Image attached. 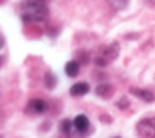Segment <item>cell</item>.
Segmentation results:
<instances>
[{"label":"cell","mask_w":155,"mask_h":138,"mask_svg":"<svg viewBox=\"0 0 155 138\" xmlns=\"http://www.w3.org/2000/svg\"><path fill=\"white\" fill-rule=\"evenodd\" d=\"M96 93L100 97H110L113 94V86L111 85H99L96 88Z\"/></svg>","instance_id":"cell-10"},{"label":"cell","mask_w":155,"mask_h":138,"mask_svg":"<svg viewBox=\"0 0 155 138\" xmlns=\"http://www.w3.org/2000/svg\"><path fill=\"white\" fill-rule=\"evenodd\" d=\"M47 110V102L42 99H33L30 100V104L27 105L25 112L27 113H31V115H39V113H44Z\"/></svg>","instance_id":"cell-4"},{"label":"cell","mask_w":155,"mask_h":138,"mask_svg":"<svg viewBox=\"0 0 155 138\" xmlns=\"http://www.w3.org/2000/svg\"><path fill=\"white\" fill-rule=\"evenodd\" d=\"M146 3H147L149 6H155V0H146Z\"/></svg>","instance_id":"cell-15"},{"label":"cell","mask_w":155,"mask_h":138,"mask_svg":"<svg viewBox=\"0 0 155 138\" xmlns=\"http://www.w3.org/2000/svg\"><path fill=\"white\" fill-rule=\"evenodd\" d=\"M88 91H89V85L86 83V82H78V83L72 85V88H71V96L80 97V96H85Z\"/></svg>","instance_id":"cell-7"},{"label":"cell","mask_w":155,"mask_h":138,"mask_svg":"<svg viewBox=\"0 0 155 138\" xmlns=\"http://www.w3.org/2000/svg\"><path fill=\"white\" fill-rule=\"evenodd\" d=\"M44 80H45V85H47V88H53L57 83V77L50 74V72H47V74L44 76Z\"/></svg>","instance_id":"cell-11"},{"label":"cell","mask_w":155,"mask_h":138,"mask_svg":"<svg viewBox=\"0 0 155 138\" xmlns=\"http://www.w3.org/2000/svg\"><path fill=\"white\" fill-rule=\"evenodd\" d=\"M117 53H119V45L114 42V44L110 45V47L104 49L102 55L96 58V63L99 64V66H105V64H108V61H111L117 57Z\"/></svg>","instance_id":"cell-3"},{"label":"cell","mask_w":155,"mask_h":138,"mask_svg":"<svg viewBox=\"0 0 155 138\" xmlns=\"http://www.w3.org/2000/svg\"><path fill=\"white\" fill-rule=\"evenodd\" d=\"M74 127L78 133H86L89 130V119L85 116V115H78L75 119H74Z\"/></svg>","instance_id":"cell-5"},{"label":"cell","mask_w":155,"mask_h":138,"mask_svg":"<svg viewBox=\"0 0 155 138\" xmlns=\"http://www.w3.org/2000/svg\"><path fill=\"white\" fill-rule=\"evenodd\" d=\"M72 126H74V124H72L71 121H69V119H64V121H61V130L63 132H64V133H71V130H72Z\"/></svg>","instance_id":"cell-12"},{"label":"cell","mask_w":155,"mask_h":138,"mask_svg":"<svg viewBox=\"0 0 155 138\" xmlns=\"http://www.w3.org/2000/svg\"><path fill=\"white\" fill-rule=\"evenodd\" d=\"M114 138H119V136H114Z\"/></svg>","instance_id":"cell-17"},{"label":"cell","mask_w":155,"mask_h":138,"mask_svg":"<svg viewBox=\"0 0 155 138\" xmlns=\"http://www.w3.org/2000/svg\"><path fill=\"white\" fill-rule=\"evenodd\" d=\"M3 45H5V39H3V36H2V35H0V49H2V47H3Z\"/></svg>","instance_id":"cell-14"},{"label":"cell","mask_w":155,"mask_h":138,"mask_svg":"<svg viewBox=\"0 0 155 138\" xmlns=\"http://www.w3.org/2000/svg\"><path fill=\"white\" fill-rule=\"evenodd\" d=\"M49 14L45 0H25L22 3V19L25 22H42Z\"/></svg>","instance_id":"cell-1"},{"label":"cell","mask_w":155,"mask_h":138,"mask_svg":"<svg viewBox=\"0 0 155 138\" xmlns=\"http://www.w3.org/2000/svg\"><path fill=\"white\" fill-rule=\"evenodd\" d=\"M107 2H108V5H110L111 10L121 11V10H125V8L129 6L130 0H107Z\"/></svg>","instance_id":"cell-9"},{"label":"cell","mask_w":155,"mask_h":138,"mask_svg":"<svg viewBox=\"0 0 155 138\" xmlns=\"http://www.w3.org/2000/svg\"><path fill=\"white\" fill-rule=\"evenodd\" d=\"M117 107L119 108H125V107H129V100H127L125 97L121 99V102H117Z\"/></svg>","instance_id":"cell-13"},{"label":"cell","mask_w":155,"mask_h":138,"mask_svg":"<svg viewBox=\"0 0 155 138\" xmlns=\"http://www.w3.org/2000/svg\"><path fill=\"white\" fill-rule=\"evenodd\" d=\"M2 63H3V58H2V57H0V64H2Z\"/></svg>","instance_id":"cell-16"},{"label":"cell","mask_w":155,"mask_h":138,"mask_svg":"<svg viewBox=\"0 0 155 138\" xmlns=\"http://www.w3.org/2000/svg\"><path fill=\"white\" fill-rule=\"evenodd\" d=\"M136 132L143 138H155V118H144L136 124Z\"/></svg>","instance_id":"cell-2"},{"label":"cell","mask_w":155,"mask_h":138,"mask_svg":"<svg viewBox=\"0 0 155 138\" xmlns=\"http://www.w3.org/2000/svg\"><path fill=\"white\" fill-rule=\"evenodd\" d=\"M130 93L136 97H140L143 100H146V102H153L155 100V94L152 93V91L149 89H140V88H132L130 89Z\"/></svg>","instance_id":"cell-6"},{"label":"cell","mask_w":155,"mask_h":138,"mask_svg":"<svg viewBox=\"0 0 155 138\" xmlns=\"http://www.w3.org/2000/svg\"><path fill=\"white\" fill-rule=\"evenodd\" d=\"M64 71H66V74H68L69 77H75V76L78 74V71H80V63L75 61V60H72V61L66 63Z\"/></svg>","instance_id":"cell-8"}]
</instances>
